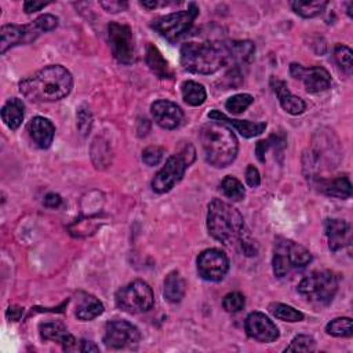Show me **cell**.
<instances>
[{"instance_id": "603a6c76", "label": "cell", "mask_w": 353, "mask_h": 353, "mask_svg": "<svg viewBox=\"0 0 353 353\" xmlns=\"http://www.w3.org/2000/svg\"><path fill=\"white\" fill-rule=\"evenodd\" d=\"M317 188L325 196L335 197V199H347L352 194V183L347 176L320 179L317 181Z\"/></svg>"}, {"instance_id": "3957f363", "label": "cell", "mask_w": 353, "mask_h": 353, "mask_svg": "<svg viewBox=\"0 0 353 353\" xmlns=\"http://www.w3.org/2000/svg\"><path fill=\"white\" fill-rule=\"evenodd\" d=\"M200 142L207 163L218 168L232 164L239 152L233 130L219 121H210L200 128Z\"/></svg>"}, {"instance_id": "b9f144b4", "label": "cell", "mask_w": 353, "mask_h": 353, "mask_svg": "<svg viewBox=\"0 0 353 353\" xmlns=\"http://www.w3.org/2000/svg\"><path fill=\"white\" fill-rule=\"evenodd\" d=\"M62 204V197L57 193H48L44 197V205L48 208H58Z\"/></svg>"}, {"instance_id": "8992f818", "label": "cell", "mask_w": 353, "mask_h": 353, "mask_svg": "<svg viewBox=\"0 0 353 353\" xmlns=\"http://www.w3.org/2000/svg\"><path fill=\"white\" fill-rule=\"evenodd\" d=\"M310 261H312V254L303 245L284 237H279L274 241L272 265H273V273L276 277L281 279L290 270L296 268H303Z\"/></svg>"}, {"instance_id": "4dcf8cb0", "label": "cell", "mask_w": 353, "mask_h": 353, "mask_svg": "<svg viewBox=\"0 0 353 353\" xmlns=\"http://www.w3.org/2000/svg\"><path fill=\"white\" fill-rule=\"evenodd\" d=\"M325 331L328 335H332L336 338H349L353 335L352 319L350 317H336L325 325Z\"/></svg>"}, {"instance_id": "7bdbcfd3", "label": "cell", "mask_w": 353, "mask_h": 353, "mask_svg": "<svg viewBox=\"0 0 353 353\" xmlns=\"http://www.w3.org/2000/svg\"><path fill=\"white\" fill-rule=\"evenodd\" d=\"M23 314V307L18 306V305H11L7 312H6V317L11 321H18Z\"/></svg>"}, {"instance_id": "ab89813d", "label": "cell", "mask_w": 353, "mask_h": 353, "mask_svg": "<svg viewBox=\"0 0 353 353\" xmlns=\"http://www.w3.org/2000/svg\"><path fill=\"white\" fill-rule=\"evenodd\" d=\"M101 6L108 12H119V11H123L128 7V4L125 1H101Z\"/></svg>"}, {"instance_id": "f6af8a7d", "label": "cell", "mask_w": 353, "mask_h": 353, "mask_svg": "<svg viewBox=\"0 0 353 353\" xmlns=\"http://www.w3.org/2000/svg\"><path fill=\"white\" fill-rule=\"evenodd\" d=\"M79 350L80 352H99V347L91 342V341H87V339H81L80 341V346H79Z\"/></svg>"}, {"instance_id": "83f0119b", "label": "cell", "mask_w": 353, "mask_h": 353, "mask_svg": "<svg viewBox=\"0 0 353 353\" xmlns=\"http://www.w3.org/2000/svg\"><path fill=\"white\" fill-rule=\"evenodd\" d=\"M181 92H182V98L183 101L189 105V106H200L204 103L205 98H207V92L203 84L197 83V81H183L181 85Z\"/></svg>"}, {"instance_id": "f546056e", "label": "cell", "mask_w": 353, "mask_h": 353, "mask_svg": "<svg viewBox=\"0 0 353 353\" xmlns=\"http://www.w3.org/2000/svg\"><path fill=\"white\" fill-rule=\"evenodd\" d=\"M221 190H222V193H223L228 199H230V200H233V201H240V200H243L244 196H245V189H244L243 183H241L237 178L232 176V175H226V176L222 179V182H221Z\"/></svg>"}, {"instance_id": "1f68e13d", "label": "cell", "mask_w": 353, "mask_h": 353, "mask_svg": "<svg viewBox=\"0 0 353 353\" xmlns=\"http://www.w3.org/2000/svg\"><path fill=\"white\" fill-rule=\"evenodd\" d=\"M327 4V1H292L291 7L298 15L303 18H313L321 14Z\"/></svg>"}, {"instance_id": "d6a6232c", "label": "cell", "mask_w": 353, "mask_h": 353, "mask_svg": "<svg viewBox=\"0 0 353 353\" xmlns=\"http://www.w3.org/2000/svg\"><path fill=\"white\" fill-rule=\"evenodd\" d=\"M334 58L345 73H347V74L352 73V70H353V52L347 46L336 44L335 48H334Z\"/></svg>"}, {"instance_id": "4fadbf2b", "label": "cell", "mask_w": 353, "mask_h": 353, "mask_svg": "<svg viewBox=\"0 0 353 353\" xmlns=\"http://www.w3.org/2000/svg\"><path fill=\"white\" fill-rule=\"evenodd\" d=\"M229 270V259L218 248H207L197 256V273L203 280L221 281Z\"/></svg>"}, {"instance_id": "6da1fadb", "label": "cell", "mask_w": 353, "mask_h": 353, "mask_svg": "<svg viewBox=\"0 0 353 353\" xmlns=\"http://www.w3.org/2000/svg\"><path fill=\"white\" fill-rule=\"evenodd\" d=\"M73 87L70 72L62 65H48L19 81L21 94L34 102H55L65 98Z\"/></svg>"}, {"instance_id": "30bf717a", "label": "cell", "mask_w": 353, "mask_h": 353, "mask_svg": "<svg viewBox=\"0 0 353 353\" xmlns=\"http://www.w3.org/2000/svg\"><path fill=\"white\" fill-rule=\"evenodd\" d=\"M108 39L114 59L123 65H131L137 59L135 40L128 25L110 22L108 25Z\"/></svg>"}, {"instance_id": "52a82bcc", "label": "cell", "mask_w": 353, "mask_h": 353, "mask_svg": "<svg viewBox=\"0 0 353 353\" xmlns=\"http://www.w3.org/2000/svg\"><path fill=\"white\" fill-rule=\"evenodd\" d=\"M338 290L336 276L330 270L312 272L298 284V292L310 303L328 305Z\"/></svg>"}, {"instance_id": "277c9868", "label": "cell", "mask_w": 353, "mask_h": 353, "mask_svg": "<svg viewBox=\"0 0 353 353\" xmlns=\"http://www.w3.org/2000/svg\"><path fill=\"white\" fill-rule=\"evenodd\" d=\"M207 229L215 240L230 245L243 237L244 219L232 204L221 199H214L208 204Z\"/></svg>"}, {"instance_id": "d6986e66", "label": "cell", "mask_w": 353, "mask_h": 353, "mask_svg": "<svg viewBox=\"0 0 353 353\" xmlns=\"http://www.w3.org/2000/svg\"><path fill=\"white\" fill-rule=\"evenodd\" d=\"M270 87L273 88L274 94L277 95L279 98V102L281 105V108L292 114V116H298V114H302L306 109V103L302 98L294 95L290 90H288V85L285 81L283 80H279L276 77H272L270 79Z\"/></svg>"}, {"instance_id": "8d00e7d4", "label": "cell", "mask_w": 353, "mask_h": 353, "mask_svg": "<svg viewBox=\"0 0 353 353\" xmlns=\"http://www.w3.org/2000/svg\"><path fill=\"white\" fill-rule=\"evenodd\" d=\"M163 156H164V149H163L161 146H156V145L148 146V148H145L143 152H142V160H143V163H145L146 165H150V167L157 165V164L161 161Z\"/></svg>"}, {"instance_id": "d4e9b609", "label": "cell", "mask_w": 353, "mask_h": 353, "mask_svg": "<svg viewBox=\"0 0 353 353\" xmlns=\"http://www.w3.org/2000/svg\"><path fill=\"white\" fill-rule=\"evenodd\" d=\"M23 116H25V105L18 98L8 99L1 108V119L4 124L12 131H15L22 124Z\"/></svg>"}, {"instance_id": "d590c367", "label": "cell", "mask_w": 353, "mask_h": 353, "mask_svg": "<svg viewBox=\"0 0 353 353\" xmlns=\"http://www.w3.org/2000/svg\"><path fill=\"white\" fill-rule=\"evenodd\" d=\"M244 305H245V298L243 294H240L237 291L226 294L222 299V306L229 313L240 312L244 307Z\"/></svg>"}, {"instance_id": "7a4b0ae2", "label": "cell", "mask_w": 353, "mask_h": 353, "mask_svg": "<svg viewBox=\"0 0 353 353\" xmlns=\"http://www.w3.org/2000/svg\"><path fill=\"white\" fill-rule=\"evenodd\" d=\"M181 65L197 74H212L230 65L229 41H188L181 47Z\"/></svg>"}, {"instance_id": "74e56055", "label": "cell", "mask_w": 353, "mask_h": 353, "mask_svg": "<svg viewBox=\"0 0 353 353\" xmlns=\"http://www.w3.org/2000/svg\"><path fill=\"white\" fill-rule=\"evenodd\" d=\"M92 124V116L87 106H80L77 112V127L81 131V134H87L91 130Z\"/></svg>"}, {"instance_id": "5b68a950", "label": "cell", "mask_w": 353, "mask_h": 353, "mask_svg": "<svg viewBox=\"0 0 353 353\" xmlns=\"http://www.w3.org/2000/svg\"><path fill=\"white\" fill-rule=\"evenodd\" d=\"M58 26V18L51 14L37 17L26 25H4L0 29V52L4 54L8 48L29 44L41 33L54 30Z\"/></svg>"}, {"instance_id": "ee69618b", "label": "cell", "mask_w": 353, "mask_h": 353, "mask_svg": "<svg viewBox=\"0 0 353 353\" xmlns=\"http://www.w3.org/2000/svg\"><path fill=\"white\" fill-rule=\"evenodd\" d=\"M47 6V3H37V1H25L23 3V10L25 12L30 14V12H36L40 11L41 8H44Z\"/></svg>"}, {"instance_id": "ac0fdd59", "label": "cell", "mask_w": 353, "mask_h": 353, "mask_svg": "<svg viewBox=\"0 0 353 353\" xmlns=\"http://www.w3.org/2000/svg\"><path fill=\"white\" fill-rule=\"evenodd\" d=\"M40 336L44 341H54L62 346L63 350L70 352L77 347V341L59 321H46L39 325Z\"/></svg>"}, {"instance_id": "e575fe53", "label": "cell", "mask_w": 353, "mask_h": 353, "mask_svg": "<svg viewBox=\"0 0 353 353\" xmlns=\"http://www.w3.org/2000/svg\"><path fill=\"white\" fill-rule=\"evenodd\" d=\"M316 341L310 335H296L285 347V352H313Z\"/></svg>"}, {"instance_id": "9a60e30c", "label": "cell", "mask_w": 353, "mask_h": 353, "mask_svg": "<svg viewBox=\"0 0 353 353\" xmlns=\"http://www.w3.org/2000/svg\"><path fill=\"white\" fill-rule=\"evenodd\" d=\"M244 328L250 338L265 343L276 341L280 335L277 325L261 312H251L245 317Z\"/></svg>"}, {"instance_id": "cb8c5ba5", "label": "cell", "mask_w": 353, "mask_h": 353, "mask_svg": "<svg viewBox=\"0 0 353 353\" xmlns=\"http://www.w3.org/2000/svg\"><path fill=\"white\" fill-rule=\"evenodd\" d=\"M230 65L234 68L248 65L255 54V46L250 40H232L229 41Z\"/></svg>"}, {"instance_id": "9c48e42d", "label": "cell", "mask_w": 353, "mask_h": 353, "mask_svg": "<svg viewBox=\"0 0 353 353\" xmlns=\"http://www.w3.org/2000/svg\"><path fill=\"white\" fill-rule=\"evenodd\" d=\"M197 15L199 7L194 3H190L188 10H181L163 15L153 21L150 26L170 43H175L189 32Z\"/></svg>"}, {"instance_id": "4316f807", "label": "cell", "mask_w": 353, "mask_h": 353, "mask_svg": "<svg viewBox=\"0 0 353 353\" xmlns=\"http://www.w3.org/2000/svg\"><path fill=\"white\" fill-rule=\"evenodd\" d=\"M164 298L171 303H178L182 301L185 295V281L179 272L172 270L167 274L164 280V288H163Z\"/></svg>"}, {"instance_id": "7c38bea8", "label": "cell", "mask_w": 353, "mask_h": 353, "mask_svg": "<svg viewBox=\"0 0 353 353\" xmlns=\"http://www.w3.org/2000/svg\"><path fill=\"white\" fill-rule=\"evenodd\" d=\"M141 339L139 330L127 320H112L105 325L103 345L108 349H125L137 345Z\"/></svg>"}, {"instance_id": "44dd1931", "label": "cell", "mask_w": 353, "mask_h": 353, "mask_svg": "<svg viewBox=\"0 0 353 353\" xmlns=\"http://www.w3.org/2000/svg\"><path fill=\"white\" fill-rule=\"evenodd\" d=\"M324 230L328 240V248L334 252L350 243L349 223L343 219H338V218L325 219Z\"/></svg>"}, {"instance_id": "2e32d148", "label": "cell", "mask_w": 353, "mask_h": 353, "mask_svg": "<svg viewBox=\"0 0 353 353\" xmlns=\"http://www.w3.org/2000/svg\"><path fill=\"white\" fill-rule=\"evenodd\" d=\"M150 112L154 121L165 130H174L179 127L183 120L182 109L176 103L167 99H159L153 102Z\"/></svg>"}, {"instance_id": "bcb514c9", "label": "cell", "mask_w": 353, "mask_h": 353, "mask_svg": "<svg viewBox=\"0 0 353 353\" xmlns=\"http://www.w3.org/2000/svg\"><path fill=\"white\" fill-rule=\"evenodd\" d=\"M141 6L146 7V8H156L157 7V1H141Z\"/></svg>"}, {"instance_id": "60d3db41", "label": "cell", "mask_w": 353, "mask_h": 353, "mask_svg": "<svg viewBox=\"0 0 353 353\" xmlns=\"http://www.w3.org/2000/svg\"><path fill=\"white\" fill-rule=\"evenodd\" d=\"M270 146H272V143H270V139H269V138L265 139V141L256 142L255 153H256V157H258V160H259L261 163H265V153H266V150H268Z\"/></svg>"}, {"instance_id": "f35d334b", "label": "cell", "mask_w": 353, "mask_h": 353, "mask_svg": "<svg viewBox=\"0 0 353 353\" xmlns=\"http://www.w3.org/2000/svg\"><path fill=\"white\" fill-rule=\"evenodd\" d=\"M245 181H247L248 186H251V188L259 186L261 175H259V171H258L256 167H254L251 164L247 167V170H245Z\"/></svg>"}, {"instance_id": "484cf974", "label": "cell", "mask_w": 353, "mask_h": 353, "mask_svg": "<svg viewBox=\"0 0 353 353\" xmlns=\"http://www.w3.org/2000/svg\"><path fill=\"white\" fill-rule=\"evenodd\" d=\"M146 63L149 69L159 77V79H171L172 73L170 70L168 62L164 59L163 54L154 47L152 43L146 46Z\"/></svg>"}, {"instance_id": "f1b7e54d", "label": "cell", "mask_w": 353, "mask_h": 353, "mask_svg": "<svg viewBox=\"0 0 353 353\" xmlns=\"http://www.w3.org/2000/svg\"><path fill=\"white\" fill-rule=\"evenodd\" d=\"M269 312L279 320L283 321H288V323H296V321H302L303 320V313L296 310L295 307L285 305V303H270L269 305Z\"/></svg>"}, {"instance_id": "ffe728a7", "label": "cell", "mask_w": 353, "mask_h": 353, "mask_svg": "<svg viewBox=\"0 0 353 353\" xmlns=\"http://www.w3.org/2000/svg\"><path fill=\"white\" fill-rule=\"evenodd\" d=\"M208 119L212 121H219L223 123L226 125H232L237 132H240L243 137L245 138H252L256 137L259 134H262L266 128V123L265 121H248V120H237V119H230L228 117L225 113H222L221 110L212 109L208 113Z\"/></svg>"}, {"instance_id": "7402d4cb", "label": "cell", "mask_w": 353, "mask_h": 353, "mask_svg": "<svg viewBox=\"0 0 353 353\" xmlns=\"http://www.w3.org/2000/svg\"><path fill=\"white\" fill-rule=\"evenodd\" d=\"M76 317L81 321H90L103 313V303L94 295L80 291L77 292Z\"/></svg>"}, {"instance_id": "5bb4252c", "label": "cell", "mask_w": 353, "mask_h": 353, "mask_svg": "<svg viewBox=\"0 0 353 353\" xmlns=\"http://www.w3.org/2000/svg\"><path fill=\"white\" fill-rule=\"evenodd\" d=\"M290 73L294 79L301 80L305 85V90L310 94H317L331 87V74L323 66L305 68L299 63H291Z\"/></svg>"}, {"instance_id": "836d02e7", "label": "cell", "mask_w": 353, "mask_h": 353, "mask_svg": "<svg viewBox=\"0 0 353 353\" xmlns=\"http://www.w3.org/2000/svg\"><path fill=\"white\" fill-rule=\"evenodd\" d=\"M254 102V97L250 94H236L233 97H230L226 103L225 108L232 113V114H240L243 113L251 103Z\"/></svg>"}, {"instance_id": "8fae6325", "label": "cell", "mask_w": 353, "mask_h": 353, "mask_svg": "<svg viewBox=\"0 0 353 353\" xmlns=\"http://www.w3.org/2000/svg\"><path fill=\"white\" fill-rule=\"evenodd\" d=\"M186 149L183 153L172 154L171 157H168L165 164L157 171V174L152 179V189L156 193L170 192L182 179L186 168L192 163L190 160H188Z\"/></svg>"}, {"instance_id": "ba28073f", "label": "cell", "mask_w": 353, "mask_h": 353, "mask_svg": "<svg viewBox=\"0 0 353 353\" xmlns=\"http://www.w3.org/2000/svg\"><path fill=\"white\" fill-rule=\"evenodd\" d=\"M116 306L130 314L143 313L152 309L154 296L152 287L143 280H134L117 290L114 295Z\"/></svg>"}, {"instance_id": "e0dca14e", "label": "cell", "mask_w": 353, "mask_h": 353, "mask_svg": "<svg viewBox=\"0 0 353 353\" xmlns=\"http://www.w3.org/2000/svg\"><path fill=\"white\" fill-rule=\"evenodd\" d=\"M26 131L33 143L40 149L50 148L55 135L54 124L51 123V120L43 116L32 117L26 124Z\"/></svg>"}]
</instances>
